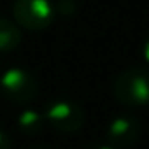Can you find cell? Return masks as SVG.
I'll use <instances>...</instances> for the list:
<instances>
[{
    "label": "cell",
    "mask_w": 149,
    "mask_h": 149,
    "mask_svg": "<svg viewBox=\"0 0 149 149\" xmlns=\"http://www.w3.org/2000/svg\"><path fill=\"white\" fill-rule=\"evenodd\" d=\"M114 95L122 104H149V69L135 66L122 72L114 82Z\"/></svg>",
    "instance_id": "6da1fadb"
},
{
    "label": "cell",
    "mask_w": 149,
    "mask_h": 149,
    "mask_svg": "<svg viewBox=\"0 0 149 149\" xmlns=\"http://www.w3.org/2000/svg\"><path fill=\"white\" fill-rule=\"evenodd\" d=\"M13 16L19 26L39 31L53 23L55 8L50 0H16L13 5Z\"/></svg>",
    "instance_id": "7a4b0ae2"
},
{
    "label": "cell",
    "mask_w": 149,
    "mask_h": 149,
    "mask_svg": "<svg viewBox=\"0 0 149 149\" xmlns=\"http://www.w3.org/2000/svg\"><path fill=\"white\" fill-rule=\"evenodd\" d=\"M0 90L7 100L16 104L27 103L37 95V80L21 68L8 69L0 77Z\"/></svg>",
    "instance_id": "3957f363"
},
{
    "label": "cell",
    "mask_w": 149,
    "mask_h": 149,
    "mask_svg": "<svg viewBox=\"0 0 149 149\" xmlns=\"http://www.w3.org/2000/svg\"><path fill=\"white\" fill-rule=\"evenodd\" d=\"M45 117L63 132H75L84 125V112L72 101H55L47 106Z\"/></svg>",
    "instance_id": "277c9868"
},
{
    "label": "cell",
    "mask_w": 149,
    "mask_h": 149,
    "mask_svg": "<svg viewBox=\"0 0 149 149\" xmlns=\"http://www.w3.org/2000/svg\"><path fill=\"white\" fill-rule=\"evenodd\" d=\"M139 136V123L133 117L119 116L111 120L106 128L107 143L117 146H128L135 143Z\"/></svg>",
    "instance_id": "5b68a950"
},
{
    "label": "cell",
    "mask_w": 149,
    "mask_h": 149,
    "mask_svg": "<svg viewBox=\"0 0 149 149\" xmlns=\"http://www.w3.org/2000/svg\"><path fill=\"white\" fill-rule=\"evenodd\" d=\"M21 42V31L16 23L0 18V53L11 52Z\"/></svg>",
    "instance_id": "8992f818"
},
{
    "label": "cell",
    "mask_w": 149,
    "mask_h": 149,
    "mask_svg": "<svg viewBox=\"0 0 149 149\" xmlns=\"http://www.w3.org/2000/svg\"><path fill=\"white\" fill-rule=\"evenodd\" d=\"M18 127L23 133L27 135H34V133L40 132L43 127V117L39 112L32 109H27L24 112H21V116L18 117Z\"/></svg>",
    "instance_id": "52a82bcc"
},
{
    "label": "cell",
    "mask_w": 149,
    "mask_h": 149,
    "mask_svg": "<svg viewBox=\"0 0 149 149\" xmlns=\"http://www.w3.org/2000/svg\"><path fill=\"white\" fill-rule=\"evenodd\" d=\"M0 149H11V141L3 130H0Z\"/></svg>",
    "instance_id": "ba28073f"
},
{
    "label": "cell",
    "mask_w": 149,
    "mask_h": 149,
    "mask_svg": "<svg viewBox=\"0 0 149 149\" xmlns=\"http://www.w3.org/2000/svg\"><path fill=\"white\" fill-rule=\"evenodd\" d=\"M141 55H143V59H144V63L149 66V39H146L144 42H143Z\"/></svg>",
    "instance_id": "9c48e42d"
},
{
    "label": "cell",
    "mask_w": 149,
    "mask_h": 149,
    "mask_svg": "<svg viewBox=\"0 0 149 149\" xmlns=\"http://www.w3.org/2000/svg\"><path fill=\"white\" fill-rule=\"evenodd\" d=\"M91 149H117L114 144H111V143H104V144H98V146H95V148H91Z\"/></svg>",
    "instance_id": "30bf717a"
}]
</instances>
